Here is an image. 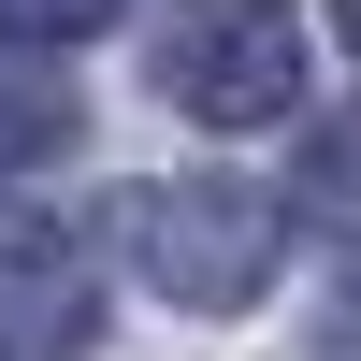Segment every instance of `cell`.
I'll list each match as a JSON object with an SVG mask.
<instances>
[{
	"instance_id": "6da1fadb",
	"label": "cell",
	"mask_w": 361,
	"mask_h": 361,
	"mask_svg": "<svg viewBox=\"0 0 361 361\" xmlns=\"http://www.w3.org/2000/svg\"><path fill=\"white\" fill-rule=\"evenodd\" d=\"M116 246H130L145 289H173V304H202V318H231V304H260V289H275L289 217L246 188V173H159V188L116 202Z\"/></svg>"
},
{
	"instance_id": "7a4b0ae2",
	"label": "cell",
	"mask_w": 361,
	"mask_h": 361,
	"mask_svg": "<svg viewBox=\"0 0 361 361\" xmlns=\"http://www.w3.org/2000/svg\"><path fill=\"white\" fill-rule=\"evenodd\" d=\"M159 102L202 116V130H275V116L304 102V15H289V0H173Z\"/></svg>"
},
{
	"instance_id": "3957f363",
	"label": "cell",
	"mask_w": 361,
	"mask_h": 361,
	"mask_svg": "<svg viewBox=\"0 0 361 361\" xmlns=\"http://www.w3.org/2000/svg\"><path fill=\"white\" fill-rule=\"evenodd\" d=\"M58 145H73V87H58V73H15V58H0V188H15V173H44Z\"/></svg>"
},
{
	"instance_id": "277c9868",
	"label": "cell",
	"mask_w": 361,
	"mask_h": 361,
	"mask_svg": "<svg viewBox=\"0 0 361 361\" xmlns=\"http://www.w3.org/2000/svg\"><path fill=\"white\" fill-rule=\"evenodd\" d=\"M130 0H0V29L15 44H87V29H116Z\"/></svg>"
},
{
	"instance_id": "5b68a950",
	"label": "cell",
	"mask_w": 361,
	"mask_h": 361,
	"mask_svg": "<svg viewBox=\"0 0 361 361\" xmlns=\"http://www.w3.org/2000/svg\"><path fill=\"white\" fill-rule=\"evenodd\" d=\"M318 361H361V333H347V347H318Z\"/></svg>"
}]
</instances>
